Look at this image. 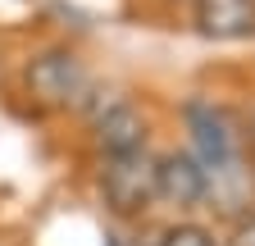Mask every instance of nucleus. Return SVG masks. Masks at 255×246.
Returning <instances> with one entry per match:
<instances>
[{"label": "nucleus", "mask_w": 255, "mask_h": 246, "mask_svg": "<svg viewBox=\"0 0 255 246\" xmlns=\"http://www.w3.org/2000/svg\"><path fill=\"white\" fill-rule=\"evenodd\" d=\"M159 246H219V242L201 224H178V228H169L164 237H159Z\"/></svg>", "instance_id": "8"}, {"label": "nucleus", "mask_w": 255, "mask_h": 246, "mask_svg": "<svg viewBox=\"0 0 255 246\" xmlns=\"http://www.w3.org/2000/svg\"><path fill=\"white\" fill-rule=\"evenodd\" d=\"M251 137H255V132H251Z\"/></svg>", "instance_id": "10"}, {"label": "nucleus", "mask_w": 255, "mask_h": 246, "mask_svg": "<svg viewBox=\"0 0 255 246\" xmlns=\"http://www.w3.org/2000/svg\"><path fill=\"white\" fill-rule=\"evenodd\" d=\"M223 246H255V214H251V210L233 219V233H228V242H223Z\"/></svg>", "instance_id": "9"}, {"label": "nucleus", "mask_w": 255, "mask_h": 246, "mask_svg": "<svg viewBox=\"0 0 255 246\" xmlns=\"http://www.w3.org/2000/svg\"><path fill=\"white\" fill-rule=\"evenodd\" d=\"M155 201L178 205V210H196L205 205V169L196 155H164L155 160Z\"/></svg>", "instance_id": "6"}, {"label": "nucleus", "mask_w": 255, "mask_h": 246, "mask_svg": "<svg viewBox=\"0 0 255 246\" xmlns=\"http://www.w3.org/2000/svg\"><path fill=\"white\" fill-rule=\"evenodd\" d=\"M101 196L119 219H137L155 205V155L146 150H123V155H105L101 169Z\"/></svg>", "instance_id": "1"}, {"label": "nucleus", "mask_w": 255, "mask_h": 246, "mask_svg": "<svg viewBox=\"0 0 255 246\" xmlns=\"http://www.w3.org/2000/svg\"><path fill=\"white\" fill-rule=\"evenodd\" d=\"M187 128H191V146H196V160H201V164L246 150V146H242V123L223 110V105L191 101V105H187Z\"/></svg>", "instance_id": "4"}, {"label": "nucleus", "mask_w": 255, "mask_h": 246, "mask_svg": "<svg viewBox=\"0 0 255 246\" xmlns=\"http://www.w3.org/2000/svg\"><path fill=\"white\" fill-rule=\"evenodd\" d=\"M201 169H205V205L210 210L228 214V219H237V214L251 210V201H255V169L246 160V150L223 155V160H210Z\"/></svg>", "instance_id": "3"}, {"label": "nucleus", "mask_w": 255, "mask_h": 246, "mask_svg": "<svg viewBox=\"0 0 255 246\" xmlns=\"http://www.w3.org/2000/svg\"><path fill=\"white\" fill-rule=\"evenodd\" d=\"M27 91L50 110H69V105H87L91 96V78L82 69V59L69 50H46L27 64Z\"/></svg>", "instance_id": "2"}, {"label": "nucleus", "mask_w": 255, "mask_h": 246, "mask_svg": "<svg viewBox=\"0 0 255 246\" xmlns=\"http://www.w3.org/2000/svg\"><path fill=\"white\" fill-rule=\"evenodd\" d=\"M96 146L105 150V155H123V150H146V132L150 123L141 114V105L132 101H110L96 110Z\"/></svg>", "instance_id": "5"}, {"label": "nucleus", "mask_w": 255, "mask_h": 246, "mask_svg": "<svg viewBox=\"0 0 255 246\" xmlns=\"http://www.w3.org/2000/svg\"><path fill=\"white\" fill-rule=\"evenodd\" d=\"M196 32L210 41H242L255 32V0H191Z\"/></svg>", "instance_id": "7"}]
</instances>
